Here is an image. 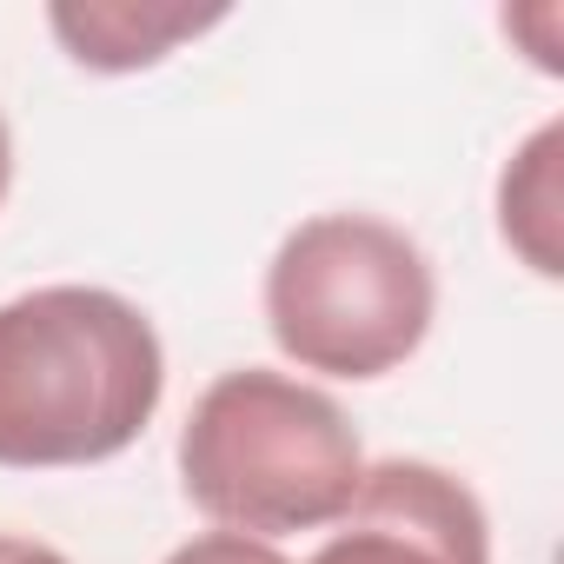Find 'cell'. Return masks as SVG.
Returning <instances> with one entry per match:
<instances>
[{
    "instance_id": "cell-1",
    "label": "cell",
    "mask_w": 564,
    "mask_h": 564,
    "mask_svg": "<svg viewBox=\"0 0 564 564\" xmlns=\"http://www.w3.org/2000/svg\"><path fill=\"white\" fill-rule=\"evenodd\" d=\"M153 319L107 286H41L0 306V465L61 471L120 458L160 412Z\"/></svg>"
},
{
    "instance_id": "cell-4",
    "label": "cell",
    "mask_w": 564,
    "mask_h": 564,
    "mask_svg": "<svg viewBox=\"0 0 564 564\" xmlns=\"http://www.w3.org/2000/svg\"><path fill=\"white\" fill-rule=\"evenodd\" d=\"M313 564H491V524L465 478L425 458L366 465Z\"/></svg>"
},
{
    "instance_id": "cell-6",
    "label": "cell",
    "mask_w": 564,
    "mask_h": 564,
    "mask_svg": "<svg viewBox=\"0 0 564 564\" xmlns=\"http://www.w3.org/2000/svg\"><path fill=\"white\" fill-rule=\"evenodd\" d=\"M557 147H564V133L557 127H538L524 140V153L498 180V232L544 279L564 272V259H557Z\"/></svg>"
},
{
    "instance_id": "cell-7",
    "label": "cell",
    "mask_w": 564,
    "mask_h": 564,
    "mask_svg": "<svg viewBox=\"0 0 564 564\" xmlns=\"http://www.w3.org/2000/svg\"><path fill=\"white\" fill-rule=\"evenodd\" d=\"M166 564H293V557H279L272 544H259V538H239V531H206V538L180 544Z\"/></svg>"
},
{
    "instance_id": "cell-2",
    "label": "cell",
    "mask_w": 564,
    "mask_h": 564,
    "mask_svg": "<svg viewBox=\"0 0 564 564\" xmlns=\"http://www.w3.org/2000/svg\"><path fill=\"white\" fill-rule=\"evenodd\" d=\"M366 478V452L352 419L286 372L239 366L219 372L180 432V485L186 498L239 531V538H286L339 524Z\"/></svg>"
},
{
    "instance_id": "cell-5",
    "label": "cell",
    "mask_w": 564,
    "mask_h": 564,
    "mask_svg": "<svg viewBox=\"0 0 564 564\" xmlns=\"http://www.w3.org/2000/svg\"><path fill=\"white\" fill-rule=\"evenodd\" d=\"M226 8H166V0H87V8H54L47 28L67 41V54L94 74H140L160 67L180 41L219 28Z\"/></svg>"
},
{
    "instance_id": "cell-8",
    "label": "cell",
    "mask_w": 564,
    "mask_h": 564,
    "mask_svg": "<svg viewBox=\"0 0 564 564\" xmlns=\"http://www.w3.org/2000/svg\"><path fill=\"white\" fill-rule=\"evenodd\" d=\"M0 564H67L54 544H34V538H8L0 531Z\"/></svg>"
},
{
    "instance_id": "cell-9",
    "label": "cell",
    "mask_w": 564,
    "mask_h": 564,
    "mask_svg": "<svg viewBox=\"0 0 564 564\" xmlns=\"http://www.w3.org/2000/svg\"><path fill=\"white\" fill-rule=\"evenodd\" d=\"M8 186H14V133L0 120V199H8Z\"/></svg>"
},
{
    "instance_id": "cell-3",
    "label": "cell",
    "mask_w": 564,
    "mask_h": 564,
    "mask_svg": "<svg viewBox=\"0 0 564 564\" xmlns=\"http://www.w3.org/2000/svg\"><path fill=\"white\" fill-rule=\"evenodd\" d=\"M432 313V259L372 213H319L265 265V326L300 372L386 379L425 346Z\"/></svg>"
}]
</instances>
